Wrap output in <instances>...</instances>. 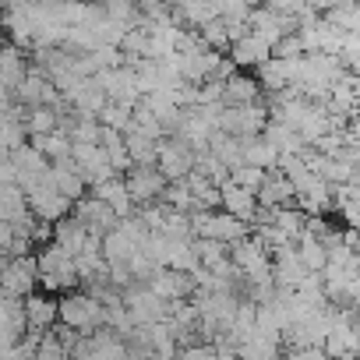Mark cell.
Returning a JSON list of instances; mask_svg holds the SVG:
<instances>
[{
  "instance_id": "obj_1",
  "label": "cell",
  "mask_w": 360,
  "mask_h": 360,
  "mask_svg": "<svg viewBox=\"0 0 360 360\" xmlns=\"http://www.w3.org/2000/svg\"><path fill=\"white\" fill-rule=\"evenodd\" d=\"M57 321L78 335H92L96 328H106V307L96 297L78 293L75 286V290H64V297L57 300Z\"/></svg>"
},
{
  "instance_id": "obj_2",
  "label": "cell",
  "mask_w": 360,
  "mask_h": 360,
  "mask_svg": "<svg viewBox=\"0 0 360 360\" xmlns=\"http://www.w3.org/2000/svg\"><path fill=\"white\" fill-rule=\"evenodd\" d=\"M36 269H39V283L50 290V293H64V290H75L78 286V272H75V258L68 251H60L53 240L39 251L36 258Z\"/></svg>"
},
{
  "instance_id": "obj_3",
  "label": "cell",
  "mask_w": 360,
  "mask_h": 360,
  "mask_svg": "<svg viewBox=\"0 0 360 360\" xmlns=\"http://www.w3.org/2000/svg\"><path fill=\"white\" fill-rule=\"evenodd\" d=\"M39 286V269H36V258L32 255H22V258H8L4 269H0V297H29L36 293Z\"/></svg>"
},
{
  "instance_id": "obj_4",
  "label": "cell",
  "mask_w": 360,
  "mask_h": 360,
  "mask_svg": "<svg viewBox=\"0 0 360 360\" xmlns=\"http://www.w3.org/2000/svg\"><path fill=\"white\" fill-rule=\"evenodd\" d=\"M195 166V148L176 138V134H166L155 141V169L166 176V180H180L188 169Z\"/></svg>"
},
{
  "instance_id": "obj_5",
  "label": "cell",
  "mask_w": 360,
  "mask_h": 360,
  "mask_svg": "<svg viewBox=\"0 0 360 360\" xmlns=\"http://www.w3.org/2000/svg\"><path fill=\"white\" fill-rule=\"evenodd\" d=\"M321 349L328 360H353L356 356V328H353V311L342 307V314L335 318V325L325 332Z\"/></svg>"
},
{
  "instance_id": "obj_6",
  "label": "cell",
  "mask_w": 360,
  "mask_h": 360,
  "mask_svg": "<svg viewBox=\"0 0 360 360\" xmlns=\"http://www.w3.org/2000/svg\"><path fill=\"white\" fill-rule=\"evenodd\" d=\"M124 188H127V195H131L134 205H148V202H155L162 195L166 176L155 166H131L124 173Z\"/></svg>"
},
{
  "instance_id": "obj_7",
  "label": "cell",
  "mask_w": 360,
  "mask_h": 360,
  "mask_svg": "<svg viewBox=\"0 0 360 360\" xmlns=\"http://www.w3.org/2000/svg\"><path fill=\"white\" fill-rule=\"evenodd\" d=\"M145 286H148L159 300H166V304H173V300H188V297L195 293L191 276H188V272H173V269H155L152 279H148Z\"/></svg>"
},
{
  "instance_id": "obj_8",
  "label": "cell",
  "mask_w": 360,
  "mask_h": 360,
  "mask_svg": "<svg viewBox=\"0 0 360 360\" xmlns=\"http://www.w3.org/2000/svg\"><path fill=\"white\" fill-rule=\"evenodd\" d=\"M22 314H25V328L43 335L57 325V300L46 293H29L22 297Z\"/></svg>"
},
{
  "instance_id": "obj_9",
  "label": "cell",
  "mask_w": 360,
  "mask_h": 360,
  "mask_svg": "<svg viewBox=\"0 0 360 360\" xmlns=\"http://www.w3.org/2000/svg\"><path fill=\"white\" fill-rule=\"evenodd\" d=\"M226 57H230L233 68H258V64H265V60L272 57V46H269L265 39H258L255 32H244V36H237V39L230 43Z\"/></svg>"
},
{
  "instance_id": "obj_10",
  "label": "cell",
  "mask_w": 360,
  "mask_h": 360,
  "mask_svg": "<svg viewBox=\"0 0 360 360\" xmlns=\"http://www.w3.org/2000/svg\"><path fill=\"white\" fill-rule=\"evenodd\" d=\"M89 195H96L117 219H124V216H131L134 212V202H131V195H127V188H124V176H110V180H99V184H92L89 188Z\"/></svg>"
},
{
  "instance_id": "obj_11",
  "label": "cell",
  "mask_w": 360,
  "mask_h": 360,
  "mask_svg": "<svg viewBox=\"0 0 360 360\" xmlns=\"http://www.w3.org/2000/svg\"><path fill=\"white\" fill-rule=\"evenodd\" d=\"M251 103H262L258 78H251L248 71H233L223 82V106H251Z\"/></svg>"
},
{
  "instance_id": "obj_12",
  "label": "cell",
  "mask_w": 360,
  "mask_h": 360,
  "mask_svg": "<svg viewBox=\"0 0 360 360\" xmlns=\"http://www.w3.org/2000/svg\"><path fill=\"white\" fill-rule=\"evenodd\" d=\"M255 202L265 205V209H279V205H293V184L279 173V169H269L265 180L255 191Z\"/></svg>"
},
{
  "instance_id": "obj_13",
  "label": "cell",
  "mask_w": 360,
  "mask_h": 360,
  "mask_svg": "<svg viewBox=\"0 0 360 360\" xmlns=\"http://www.w3.org/2000/svg\"><path fill=\"white\" fill-rule=\"evenodd\" d=\"M50 184H53V191L64 195L68 202H78V198L89 191L71 159H64V162H50Z\"/></svg>"
},
{
  "instance_id": "obj_14",
  "label": "cell",
  "mask_w": 360,
  "mask_h": 360,
  "mask_svg": "<svg viewBox=\"0 0 360 360\" xmlns=\"http://www.w3.org/2000/svg\"><path fill=\"white\" fill-rule=\"evenodd\" d=\"M219 209L230 212V216H237V219H244V223L251 226L258 202H255L251 191H244V188H237V184H230V180H226V184L219 188Z\"/></svg>"
},
{
  "instance_id": "obj_15",
  "label": "cell",
  "mask_w": 360,
  "mask_h": 360,
  "mask_svg": "<svg viewBox=\"0 0 360 360\" xmlns=\"http://www.w3.org/2000/svg\"><path fill=\"white\" fill-rule=\"evenodd\" d=\"M85 240H89V226H85L82 219L64 216L60 223H53V244H57L60 251H68L71 258H75V255H82Z\"/></svg>"
},
{
  "instance_id": "obj_16",
  "label": "cell",
  "mask_w": 360,
  "mask_h": 360,
  "mask_svg": "<svg viewBox=\"0 0 360 360\" xmlns=\"http://www.w3.org/2000/svg\"><path fill=\"white\" fill-rule=\"evenodd\" d=\"M8 159L15 162L18 180H22V176H43V173L50 169V159H46L36 145H29V141H25V145H18V148H11V152H8Z\"/></svg>"
},
{
  "instance_id": "obj_17",
  "label": "cell",
  "mask_w": 360,
  "mask_h": 360,
  "mask_svg": "<svg viewBox=\"0 0 360 360\" xmlns=\"http://www.w3.org/2000/svg\"><path fill=\"white\" fill-rule=\"evenodd\" d=\"M29 216V205H25V195L18 184H0V219L4 223H22Z\"/></svg>"
},
{
  "instance_id": "obj_18",
  "label": "cell",
  "mask_w": 360,
  "mask_h": 360,
  "mask_svg": "<svg viewBox=\"0 0 360 360\" xmlns=\"http://www.w3.org/2000/svg\"><path fill=\"white\" fill-rule=\"evenodd\" d=\"M29 145H36L50 162H64V159H71V138H68L64 131H50V134L29 138Z\"/></svg>"
},
{
  "instance_id": "obj_19",
  "label": "cell",
  "mask_w": 360,
  "mask_h": 360,
  "mask_svg": "<svg viewBox=\"0 0 360 360\" xmlns=\"http://www.w3.org/2000/svg\"><path fill=\"white\" fill-rule=\"evenodd\" d=\"M124 148L131 155V166H155V141L138 134V131H124Z\"/></svg>"
},
{
  "instance_id": "obj_20",
  "label": "cell",
  "mask_w": 360,
  "mask_h": 360,
  "mask_svg": "<svg viewBox=\"0 0 360 360\" xmlns=\"http://www.w3.org/2000/svg\"><path fill=\"white\" fill-rule=\"evenodd\" d=\"M155 202H162L169 212H191L195 209V198L184 188V180H166V188H162V195Z\"/></svg>"
},
{
  "instance_id": "obj_21",
  "label": "cell",
  "mask_w": 360,
  "mask_h": 360,
  "mask_svg": "<svg viewBox=\"0 0 360 360\" xmlns=\"http://www.w3.org/2000/svg\"><path fill=\"white\" fill-rule=\"evenodd\" d=\"M131 113H134V110H131L127 103H113V99H106V106L96 113V120H99L103 127H113V131H120V134H124V131H127V124H131Z\"/></svg>"
},
{
  "instance_id": "obj_22",
  "label": "cell",
  "mask_w": 360,
  "mask_h": 360,
  "mask_svg": "<svg viewBox=\"0 0 360 360\" xmlns=\"http://www.w3.org/2000/svg\"><path fill=\"white\" fill-rule=\"evenodd\" d=\"M265 180V169H258V166H248V162H240L237 169H230V184H237V188H244V191H258V184Z\"/></svg>"
},
{
  "instance_id": "obj_23",
  "label": "cell",
  "mask_w": 360,
  "mask_h": 360,
  "mask_svg": "<svg viewBox=\"0 0 360 360\" xmlns=\"http://www.w3.org/2000/svg\"><path fill=\"white\" fill-rule=\"evenodd\" d=\"M272 57H276V60H297V57H304V43H300V36H297V32L279 36V39L272 43Z\"/></svg>"
},
{
  "instance_id": "obj_24",
  "label": "cell",
  "mask_w": 360,
  "mask_h": 360,
  "mask_svg": "<svg viewBox=\"0 0 360 360\" xmlns=\"http://www.w3.org/2000/svg\"><path fill=\"white\" fill-rule=\"evenodd\" d=\"M279 360H328L325 356V349L321 346H293L286 356H279Z\"/></svg>"
},
{
  "instance_id": "obj_25",
  "label": "cell",
  "mask_w": 360,
  "mask_h": 360,
  "mask_svg": "<svg viewBox=\"0 0 360 360\" xmlns=\"http://www.w3.org/2000/svg\"><path fill=\"white\" fill-rule=\"evenodd\" d=\"M244 4H248V8H265L269 0H244Z\"/></svg>"
}]
</instances>
